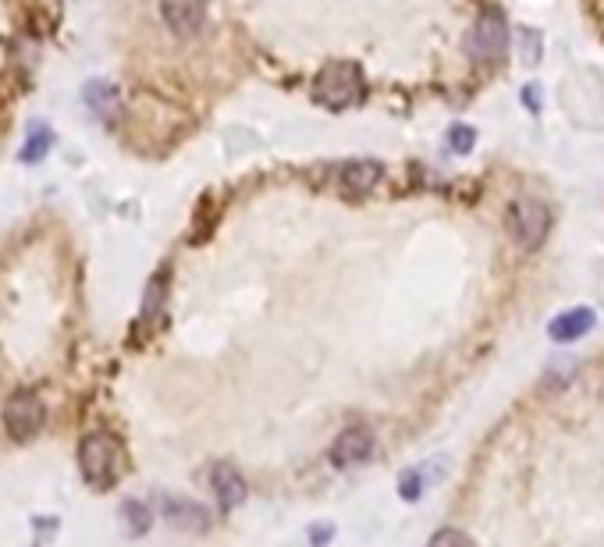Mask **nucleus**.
<instances>
[{"mask_svg": "<svg viewBox=\"0 0 604 547\" xmlns=\"http://www.w3.org/2000/svg\"><path fill=\"white\" fill-rule=\"evenodd\" d=\"M163 295H167V281H163V274H157V278L150 281V288H146V298H143V313H146V317L161 313Z\"/></svg>", "mask_w": 604, "mask_h": 547, "instance_id": "4468645a", "label": "nucleus"}, {"mask_svg": "<svg viewBox=\"0 0 604 547\" xmlns=\"http://www.w3.org/2000/svg\"><path fill=\"white\" fill-rule=\"evenodd\" d=\"M509 46V22L498 7H483L480 18L473 22L470 36H466V50L477 64H494Z\"/></svg>", "mask_w": 604, "mask_h": 547, "instance_id": "f03ea898", "label": "nucleus"}, {"mask_svg": "<svg viewBox=\"0 0 604 547\" xmlns=\"http://www.w3.org/2000/svg\"><path fill=\"white\" fill-rule=\"evenodd\" d=\"M331 533H334V526L331 523H321V526H313V533H310V544L313 547H321L331 541Z\"/></svg>", "mask_w": 604, "mask_h": 547, "instance_id": "6ab92c4d", "label": "nucleus"}, {"mask_svg": "<svg viewBox=\"0 0 604 547\" xmlns=\"http://www.w3.org/2000/svg\"><path fill=\"white\" fill-rule=\"evenodd\" d=\"M427 547H477L462 530H455V526H444V530H438L434 537H431V544Z\"/></svg>", "mask_w": 604, "mask_h": 547, "instance_id": "2eb2a0df", "label": "nucleus"}, {"mask_svg": "<svg viewBox=\"0 0 604 547\" xmlns=\"http://www.w3.org/2000/svg\"><path fill=\"white\" fill-rule=\"evenodd\" d=\"M124 519H128L132 533H146V530H150V512H146V505H139L135 498L124 502Z\"/></svg>", "mask_w": 604, "mask_h": 547, "instance_id": "dca6fc26", "label": "nucleus"}, {"mask_svg": "<svg viewBox=\"0 0 604 547\" xmlns=\"http://www.w3.org/2000/svg\"><path fill=\"white\" fill-rule=\"evenodd\" d=\"M50 146H54V132L46 125H36L29 128V139H25V146H22V164H40L43 157L50 153Z\"/></svg>", "mask_w": 604, "mask_h": 547, "instance_id": "f8f14e48", "label": "nucleus"}, {"mask_svg": "<svg viewBox=\"0 0 604 547\" xmlns=\"http://www.w3.org/2000/svg\"><path fill=\"white\" fill-rule=\"evenodd\" d=\"M43 420H46V409H43V398L36 391L22 387L7 398L4 405V426L11 434V441H33L40 434Z\"/></svg>", "mask_w": 604, "mask_h": 547, "instance_id": "20e7f679", "label": "nucleus"}, {"mask_svg": "<svg viewBox=\"0 0 604 547\" xmlns=\"http://www.w3.org/2000/svg\"><path fill=\"white\" fill-rule=\"evenodd\" d=\"M381 178H384V164H381V161H370V157L349 161L345 168L338 171V181H342V189H349V192H370V189L381 185Z\"/></svg>", "mask_w": 604, "mask_h": 547, "instance_id": "1a4fd4ad", "label": "nucleus"}, {"mask_svg": "<svg viewBox=\"0 0 604 547\" xmlns=\"http://www.w3.org/2000/svg\"><path fill=\"white\" fill-rule=\"evenodd\" d=\"M114 455H118V444H114L111 434L93 430V434L82 437L79 465L89 487H111L114 484Z\"/></svg>", "mask_w": 604, "mask_h": 547, "instance_id": "7ed1b4c3", "label": "nucleus"}, {"mask_svg": "<svg viewBox=\"0 0 604 547\" xmlns=\"http://www.w3.org/2000/svg\"><path fill=\"white\" fill-rule=\"evenodd\" d=\"M448 142H451L455 153H470L473 142H477V132H473L470 125H455L451 132H448Z\"/></svg>", "mask_w": 604, "mask_h": 547, "instance_id": "f3484780", "label": "nucleus"}, {"mask_svg": "<svg viewBox=\"0 0 604 547\" xmlns=\"http://www.w3.org/2000/svg\"><path fill=\"white\" fill-rule=\"evenodd\" d=\"M313 100L323 103L327 111H345L362 100V75L349 61H331L323 64L317 83H313Z\"/></svg>", "mask_w": 604, "mask_h": 547, "instance_id": "f257e3e1", "label": "nucleus"}, {"mask_svg": "<svg viewBox=\"0 0 604 547\" xmlns=\"http://www.w3.org/2000/svg\"><path fill=\"white\" fill-rule=\"evenodd\" d=\"M509 231L523 249H537L551 231V210L540 200H516L509 207Z\"/></svg>", "mask_w": 604, "mask_h": 547, "instance_id": "39448f33", "label": "nucleus"}, {"mask_svg": "<svg viewBox=\"0 0 604 547\" xmlns=\"http://www.w3.org/2000/svg\"><path fill=\"white\" fill-rule=\"evenodd\" d=\"M210 484H213V494H217V502L224 508H239L245 502V480L232 465H213Z\"/></svg>", "mask_w": 604, "mask_h": 547, "instance_id": "9b49d317", "label": "nucleus"}, {"mask_svg": "<svg viewBox=\"0 0 604 547\" xmlns=\"http://www.w3.org/2000/svg\"><path fill=\"white\" fill-rule=\"evenodd\" d=\"M163 519L174 526V530H185V533H200L210 526V512L189 498H167L163 502Z\"/></svg>", "mask_w": 604, "mask_h": 547, "instance_id": "6e6552de", "label": "nucleus"}, {"mask_svg": "<svg viewBox=\"0 0 604 547\" xmlns=\"http://www.w3.org/2000/svg\"><path fill=\"white\" fill-rule=\"evenodd\" d=\"M399 494H402L405 502H416V498L423 494V476H420V469H409L402 480H399Z\"/></svg>", "mask_w": 604, "mask_h": 547, "instance_id": "a211bd4d", "label": "nucleus"}, {"mask_svg": "<svg viewBox=\"0 0 604 547\" xmlns=\"http://www.w3.org/2000/svg\"><path fill=\"white\" fill-rule=\"evenodd\" d=\"M85 100H89V107H93L96 114H107V111L118 103V89L107 83H93V85H85Z\"/></svg>", "mask_w": 604, "mask_h": 547, "instance_id": "ddd939ff", "label": "nucleus"}, {"mask_svg": "<svg viewBox=\"0 0 604 547\" xmlns=\"http://www.w3.org/2000/svg\"><path fill=\"white\" fill-rule=\"evenodd\" d=\"M590 327H594V309L579 306V309L559 313V317L548 324V335H551V341H576V337L587 335Z\"/></svg>", "mask_w": 604, "mask_h": 547, "instance_id": "9d476101", "label": "nucleus"}, {"mask_svg": "<svg viewBox=\"0 0 604 547\" xmlns=\"http://www.w3.org/2000/svg\"><path fill=\"white\" fill-rule=\"evenodd\" d=\"M373 434L366 430V426H345L338 437H334V444H331V463L338 465V469H352V465H362L370 455H373Z\"/></svg>", "mask_w": 604, "mask_h": 547, "instance_id": "0eeeda50", "label": "nucleus"}, {"mask_svg": "<svg viewBox=\"0 0 604 547\" xmlns=\"http://www.w3.org/2000/svg\"><path fill=\"white\" fill-rule=\"evenodd\" d=\"M206 11H210V0H161L163 25L182 40L196 36L206 25Z\"/></svg>", "mask_w": 604, "mask_h": 547, "instance_id": "423d86ee", "label": "nucleus"}]
</instances>
